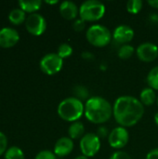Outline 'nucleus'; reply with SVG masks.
<instances>
[{
	"instance_id": "obj_1",
	"label": "nucleus",
	"mask_w": 158,
	"mask_h": 159,
	"mask_svg": "<svg viewBox=\"0 0 158 159\" xmlns=\"http://www.w3.org/2000/svg\"><path fill=\"white\" fill-rule=\"evenodd\" d=\"M144 105L132 96H121L115 102L113 115L121 127H132L143 116Z\"/></svg>"
},
{
	"instance_id": "obj_2",
	"label": "nucleus",
	"mask_w": 158,
	"mask_h": 159,
	"mask_svg": "<svg viewBox=\"0 0 158 159\" xmlns=\"http://www.w3.org/2000/svg\"><path fill=\"white\" fill-rule=\"evenodd\" d=\"M113 115L111 103L102 97H91L85 104V116L94 124L107 122Z\"/></svg>"
},
{
	"instance_id": "obj_3",
	"label": "nucleus",
	"mask_w": 158,
	"mask_h": 159,
	"mask_svg": "<svg viewBox=\"0 0 158 159\" xmlns=\"http://www.w3.org/2000/svg\"><path fill=\"white\" fill-rule=\"evenodd\" d=\"M57 111L59 116L64 121L75 122L83 116V114H85V105L80 100L74 97H70L60 102Z\"/></svg>"
},
{
	"instance_id": "obj_4",
	"label": "nucleus",
	"mask_w": 158,
	"mask_h": 159,
	"mask_svg": "<svg viewBox=\"0 0 158 159\" xmlns=\"http://www.w3.org/2000/svg\"><path fill=\"white\" fill-rule=\"evenodd\" d=\"M86 37L92 46L97 48H103L109 45L113 38L110 30L102 24L91 25L86 33Z\"/></svg>"
},
{
	"instance_id": "obj_5",
	"label": "nucleus",
	"mask_w": 158,
	"mask_h": 159,
	"mask_svg": "<svg viewBox=\"0 0 158 159\" xmlns=\"http://www.w3.org/2000/svg\"><path fill=\"white\" fill-rule=\"evenodd\" d=\"M105 14V6L98 0H88L79 7L80 19L85 21H96Z\"/></svg>"
},
{
	"instance_id": "obj_6",
	"label": "nucleus",
	"mask_w": 158,
	"mask_h": 159,
	"mask_svg": "<svg viewBox=\"0 0 158 159\" xmlns=\"http://www.w3.org/2000/svg\"><path fill=\"white\" fill-rule=\"evenodd\" d=\"M63 65V60L57 53H48L40 61V69L43 73L48 75H53L59 73Z\"/></svg>"
},
{
	"instance_id": "obj_7",
	"label": "nucleus",
	"mask_w": 158,
	"mask_h": 159,
	"mask_svg": "<svg viewBox=\"0 0 158 159\" xmlns=\"http://www.w3.org/2000/svg\"><path fill=\"white\" fill-rule=\"evenodd\" d=\"M101 149L100 138L95 133H87L80 140V150L87 157H94Z\"/></svg>"
},
{
	"instance_id": "obj_8",
	"label": "nucleus",
	"mask_w": 158,
	"mask_h": 159,
	"mask_svg": "<svg viewBox=\"0 0 158 159\" xmlns=\"http://www.w3.org/2000/svg\"><path fill=\"white\" fill-rule=\"evenodd\" d=\"M25 27L31 34L41 35L47 29V21L42 15L33 13L26 18Z\"/></svg>"
},
{
	"instance_id": "obj_9",
	"label": "nucleus",
	"mask_w": 158,
	"mask_h": 159,
	"mask_svg": "<svg viewBox=\"0 0 158 159\" xmlns=\"http://www.w3.org/2000/svg\"><path fill=\"white\" fill-rule=\"evenodd\" d=\"M129 140V131L124 127L115 128L108 136V143L111 147L115 149H121L125 147Z\"/></svg>"
},
{
	"instance_id": "obj_10",
	"label": "nucleus",
	"mask_w": 158,
	"mask_h": 159,
	"mask_svg": "<svg viewBox=\"0 0 158 159\" xmlns=\"http://www.w3.org/2000/svg\"><path fill=\"white\" fill-rule=\"evenodd\" d=\"M136 53L138 58L145 62L154 61L158 57V47L151 42H145L141 44L137 49Z\"/></svg>"
},
{
	"instance_id": "obj_11",
	"label": "nucleus",
	"mask_w": 158,
	"mask_h": 159,
	"mask_svg": "<svg viewBox=\"0 0 158 159\" xmlns=\"http://www.w3.org/2000/svg\"><path fill=\"white\" fill-rule=\"evenodd\" d=\"M20 40L19 33L10 27H5L0 30V47L8 48L14 47Z\"/></svg>"
},
{
	"instance_id": "obj_12",
	"label": "nucleus",
	"mask_w": 158,
	"mask_h": 159,
	"mask_svg": "<svg viewBox=\"0 0 158 159\" xmlns=\"http://www.w3.org/2000/svg\"><path fill=\"white\" fill-rule=\"evenodd\" d=\"M134 37V31L131 27L128 25L117 26L113 34V38L118 44L126 45L129 43Z\"/></svg>"
},
{
	"instance_id": "obj_13",
	"label": "nucleus",
	"mask_w": 158,
	"mask_h": 159,
	"mask_svg": "<svg viewBox=\"0 0 158 159\" xmlns=\"http://www.w3.org/2000/svg\"><path fill=\"white\" fill-rule=\"evenodd\" d=\"M74 149V142L69 137H62L59 139L54 145V154L57 157H63L72 153Z\"/></svg>"
},
{
	"instance_id": "obj_14",
	"label": "nucleus",
	"mask_w": 158,
	"mask_h": 159,
	"mask_svg": "<svg viewBox=\"0 0 158 159\" xmlns=\"http://www.w3.org/2000/svg\"><path fill=\"white\" fill-rule=\"evenodd\" d=\"M60 13L66 20H74L79 14V8L72 1H63L60 6Z\"/></svg>"
},
{
	"instance_id": "obj_15",
	"label": "nucleus",
	"mask_w": 158,
	"mask_h": 159,
	"mask_svg": "<svg viewBox=\"0 0 158 159\" xmlns=\"http://www.w3.org/2000/svg\"><path fill=\"white\" fill-rule=\"evenodd\" d=\"M42 2L40 0H20L19 6L20 8L22 9L25 13H35L41 7Z\"/></svg>"
},
{
	"instance_id": "obj_16",
	"label": "nucleus",
	"mask_w": 158,
	"mask_h": 159,
	"mask_svg": "<svg viewBox=\"0 0 158 159\" xmlns=\"http://www.w3.org/2000/svg\"><path fill=\"white\" fill-rule=\"evenodd\" d=\"M84 133H85L84 124L79 121L73 122L68 129L69 138H71L72 140H76V139L82 138L85 135Z\"/></svg>"
},
{
	"instance_id": "obj_17",
	"label": "nucleus",
	"mask_w": 158,
	"mask_h": 159,
	"mask_svg": "<svg viewBox=\"0 0 158 159\" xmlns=\"http://www.w3.org/2000/svg\"><path fill=\"white\" fill-rule=\"evenodd\" d=\"M140 97H141V100H140L141 102L143 105H146V106L153 105L157 101L156 91L153 89H151V88H145L141 92V96Z\"/></svg>"
},
{
	"instance_id": "obj_18",
	"label": "nucleus",
	"mask_w": 158,
	"mask_h": 159,
	"mask_svg": "<svg viewBox=\"0 0 158 159\" xmlns=\"http://www.w3.org/2000/svg\"><path fill=\"white\" fill-rule=\"evenodd\" d=\"M8 20L12 24L20 25L22 22L26 20V15L25 12L20 8H15L12 9L8 14Z\"/></svg>"
},
{
	"instance_id": "obj_19",
	"label": "nucleus",
	"mask_w": 158,
	"mask_h": 159,
	"mask_svg": "<svg viewBox=\"0 0 158 159\" xmlns=\"http://www.w3.org/2000/svg\"><path fill=\"white\" fill-rule=\"evenodd\" d=\"M147 83L149 88L154 90H158V66L154 67L147 75Z\"/></svg>"
},
{
	"instance_id": "obj_20",
	"label": "nucleus",
	"mask_w": 158,
	"mask_h": 159,
	"mask_svg": "<svg viewBox=\"0 0 158 159\" xmlns=\"http://www.w3.org/2000/svg\"><path fill=\"white\" fill-rule=\"evenodd\" d=\"M5 159H24V154L20 148L12 146L6 151Z\"/></svg>"
},
{
	"instance_id": "obj_21",
	"label": "nucleus",
	"mask_w": 158,
	"mask_h": 159,
	"mask_svg": "<svg viewBox=\"0 0 158 159\" xmlns=\"http://www.w3.org/2000/svg\"><path fill=\"white\" fill-rule=\"evenodd\" d=\"M134 51H135V49H134V48L131 45L126 44V45H122L119 48L117 55L122 60H128V59H129L133 55Z\"/></svg>"
},
{
	"instance_id": "obj_22",
	"label": "nucleus",
	"mask_w": 158,
	"mask_h": 159,
	"mask_svg": "<svg viewBox=\"0 0 158 159\" xmlns=\"http://www.w3.org/2000/svg\"><path fill=\"white\" fill-rule=\"evenodd\" d=\"M73 92H74V98L80 100L81 102L87 100L88 98V96H89L88 89L86 87H84V86H75L74 88V89H73Z\"/></svg>"
},
{
	"instance_id": "obj_23",
	"label": "nucleus",
	"mask_w": 158,
	"mask_h": 159,
	"mask_svg": "<svg viewBox=\"0 0 158 159\" xmlns=\"http://www.w3.org/2000/svg\"><path fill=\"white\" fill-rule=\"evenodd\" d=\"M142 8V0H129L127 3V10L131 14L139 13Z\"/></svg>"
},
{
	"instance_id": "obj_24",
	"label": "nucleus",
	"mask_w": 158,
	"mask_h": 159,
	"mask_svg": "<svg viewBox=\"0 0 158 159\" xmlns=\"http://www.w3.org/2000/svg\"><path fill=\"white\" fill-rule=\"evenodd\" d=\"M73 53V48L67 44V43H62L59 46L58 48V52L57 54L63 60L65 58H68L72 55Z\"/></svg>"
},
{
	"instance_id": "obj_25",
	"label": "nucleus",
	"mask_w": 158,
	"mask_h": 159,
	"mask_svg": "<svg viewBox=\"0 0 158 159\" xmlns=\"http://www.w3.org/2000/svg\"><path fill=\"white\" fill-rule=\"evenodd\" d=\"M34 159H56V156L53 152H50L48 150H44L39 152Z\"/></svg>"
},
{
	"instance_id": "obj_26",
	"label": "nucleus",
	"mask_w": 158,
	"mask_h": 159,
	"mask_svg": "<svg viewBox=\"0 0 158 159\" xmlns=\"http://www.w3.org/2000/svg\"><path fill=\"white\" fill-rule=\"evenodd\" d=\"M7 139L6 135L0 131V156L6 153V151L7 150Z\"/></svg>"
},
{
	"instance_id": "obj_27",
	"label": "nucleus",
	"mask_w": 158,
	"mask_h": 159,
	"mask_svg": "<svg viewBox=\"0 0 158 159\" xmlns=\"http://www.w3.org/2000/svg\"><path fill=\"white\" fill-rule=\"evenodd\" d=\"M85 26H86V21L83 20L82 19H77L74 21L73 23V28L74 31L76 32H81L85 29Z\"/></svg>"
},
{
	"instance_id": "obj_28",
	"label": "nucleus",
	"mask_w": 158,
	"mask_h": 159,
	"mask_svg": "<svg viewBox=\"0 0 158 159\" xmlns=\"http://www.w3.org/2000/svg\"><path fill=\"white\" fill-rule=\"evenodd\" d=\"M109 159H131L130 158V157H129V155L128 154V153H126V152H124V151H116V152H115L112 156H111V157Z\"/></svg>"
},
{
	"instance_id": "obj_29",
	"label": "nucleus",
	"mask_w": 158,
	"mask_h": 159,
	"mask_svg": "<svg viewBox=\"0 0 158 159\" xmlns=\"http://www.w3.org/2000/svg\"><path fill=\"white\" fill-rule=\"evenodd\" d=\"M97 136L101 139V138H105L107 136H109V131H108V129L104 126H101L97 129Z\"/></svg>"
},
{
	"instance_id": "obj_30",
	"label": "nucleus",
	"mask_w": 158,
	"mask_h": 159,
	"mask_svg": "<svg viewBox=\"0 0 158 159\" xmlns=\"http://www.w3.org/2000/svg\"><path fill=\"white\" fill-rule=\"evenodd\" d=\"M146 159H158V148H155L150 151L146 156Z\"/></svg>"
},
{
	"instance_id": "obj_31",
	"label": "nucleus",
	"mask_w": 158,
	"mask_h": 159,
	"mask_svg": "<svg viewBox=\"0 0 158 159\" xmlns=\"http://www.w3.org/2000/svg\"><path fill=\"white\" fill-rule=\"evenodd\" d=\"M81 56L86 61H93L94 60V55L92 53L88 52V51H84Z\"/></svg>"
},
{
	"instance_id": "obj_32",
	"label": "nucleus",
	"mask_w": 158,
	"mask_h": 159,
	"mask_svg": "<svg viewBox=\"0 0 158 159\" xmlns=\"http://www.w3.org/2000/svg\"><path fill=\"white\" fill-rule=\"evenodd\" d=\"M148 4L155 8H158V0H151V1L149 0Z\"/></svg>"
},
{
	"instance_id": "obj_33",
	"label": "nucleus",
	"mask_w": 158,
	"mask_h": 159,
	"mask_svg": "<svg viewBox=\"0 0 158 159\" xmlns=\"http://www.w3.org/2000/svg\"><path fill=\"white\" fill-rule=\"evenodd\" d=\"M154 119H155V122H156V124L158 126V112L155 115V117H154Z\"/></svg>"
},
{
	"instance_id": "obj_34",
	"label": "nucleus",
	"mask_w": 158,
	"mask_h": 159,
	"mask_svg": "<svg viewBox=\"0 0 158 159\" xmlns=\"http://www.w3.org/2000/svg\"><path fill=\"white\" fill-rule=\"evenodd\" d=\"M46 3H47V4L54 5V4H57V3H58V1H57V0H55V1H46Z\"/></svg>"
},
{
	"instance_id": "obj_35",
	"label": "nucleus",
	"mask_w": 158,
	"mask_h": 159,
	"mask_svg": "<svg viewBox=\"0 0 158 159\" xmlns=\"http://www.w3.org/2000/svg\"><path fill=\"white\" fill-rule=\"evenodd\" d=\"M74 159H88V157H85V156H78L77 157H75Z\"/></svg>"
},
{
	"instance_id": "obj_36",
	"label": "nucleus",
	"mask_w": 158,
	"mask_h": 159,
	"mask_svg": "<svg viewBox=\"0 0 158 159\" xmlns=\"http://www.w3.org/2000/svg\"><path fill=\"white\" fill-rule=\"evenodd\" d=\"M157 104H158V97H157Z\"/></svg>"
},
{
	"instance_id": "obj_37",
	"label": "nucleus",
	"mask_w": 158,
	"mask_h": 159,
	"mask_svg": "<svg viewBox=\"0 0 158 159\" xmlns=\"http://www.w3.org/2000/svg\"><path fill=\"white\" fill-rule=\"evenodd\" d=\"M157 21H158V20H157Z\"/></svg>"
}]
</instances>
